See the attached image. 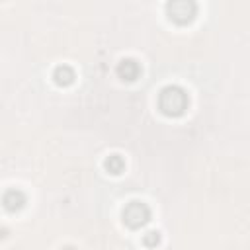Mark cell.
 Listing matches in <instances>:
<instances>
[{
	"label": "cell",
	"instance_id": "obj_1",
	"mask_svg": "<svg viewBox=\"0 0 250 250\" xmlns=\"http://www.w3.org/2000/svg\"><path fill=\"white\" fill-rule=\"evenodd\" d=\"M186 104H188L186 94L180 88H176V86H168V88H164L160 92V109L164 113H168V115L182 113L184 107H186Z\"/></svg>",
	"mask_w": 250,
	"mask_h": 250
},
{
	"label": "cell",
	"instance_id": "obj_2",
	"mask_svg": "<svg viewBox=\"0 0 250 250\" xmlns=\"http://www.w3.org/2000/svg\"><path fill=\"white\" fill-rule=\"evenodd\" d=\"M123 217H125V223L131 225V227H139L143 223H146L148 219V209L146 205L139 203V201H133L125 211H123Z\"/></svg>",
	"mask_w": 250,
	"mask_h": 250
}]
</instances>
